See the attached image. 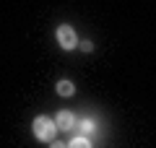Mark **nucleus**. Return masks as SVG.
Masks as SVG:
<instances>
[{
	"label": "nucleus",
	"instance_id": "1",
	"mask_svg": "<svg viewBox=\"0 0 156 148\" xmlns=\"http://www.w3.org/2000/svg\"><path fill=\"white\" fill-rule=\"evenodd\" d=\"M31 130H34V135H37L39 140L50 143L52 138H55V132H57V125H55V120H50V117H37V120L31 122Z\"/></svg>",
	"mask_w": 156,
	"mask_h": 148
},
{
	"label": "nucleus",
	"instance_id": "2",
	"mask_svg": "<svg viewBox=\"0 0 156 148\" xmlns=\"http://www.w3.org/2000/svg\"><path fill=\"white\" fill-rule=\"evenodd\" d=\"M55 37H57V44H60L62 49H73L78 44V37H76V31H73L70 26H57Z\"/></svg>",
	"mask_w": 156,
	"mask_h": 148
},
{
	"label": "nucleus",
	"instance_id": "3",
	"mask_svg": "<svg viewBox=\"0 0 156 148\" xmlns=\"http://www.w3.org/2000/svg\"><path fill=\"white\" fill-rule=\"evenodd\" d=\"M55 125H57V130H73L78 122H76V117H73V112H65V109H62V112H57Z\"/></svg>",
	"mask_w": 156,
	"mask_h": 148
},
{
	"label": "nucleus",
	"instance_id": "4",
	"mask_svg": "<svg viewBox=\"0 0 156 148\" xmlns=\"http://www.w3.org/2000/svg\"><path fill=\"white\" fill-rule=\"evenodd\" d=\"M73 91H76V86L70 81H57V93L60 96H73Z\"/></svg>",
	"mask_w": 156,
	"mask_h": 148
},
{
	"label": "nucleus",
	"instance_id": "5",
	"mask_svg": "<svg viewBox=\"0 0 156 148\" xmlns=\"http://www.w3.org/2000/svg\"><path fill=\"white\" fill-rule=\"evenodd\" d=\"M70 146H73V148H89V146H91V138H89V135H76V138L70 140Z\"/></svg>",
	"mask_w": 156,
	"mask_h": 148
},
{
	"label": "nucleus",
	"instance_id": "6",
	"mask_svg": "<svg viewBox=\"0 0 156 148\" xmlns=\"http://www.w3.org/2000/svg\"><path fill=\"white\" fill-rule=\"evenodd\" d=\"M78 130L89 135V132H94V130H96V122H94V120H81V122H78Z\"/></svg>",
	"mask_w": 156,
	"mask_h": 148
},
{
	"label": "nucleus",
	"instance_id": "7",
	"mask_svg": "<svg viewBox=\"0 0 156 148\" xmlns=\"http://www.w3.org/2000/svg\"><path fill=\"white\" fill-rule=\"evenodd\" d=\"M91 49H94L91 42H81V52H91Z\"/></svg>",
	"mask_w": 156,
	"mask_h": 148
}]
</instances>
